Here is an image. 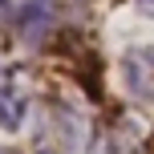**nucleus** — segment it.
Returning <instances> with one entry per match:
<instances>
[{
  "mask_svg": "<svg viewBox=\"0 0 154 154\" xmlns=\"http://www.w3.org/2000/svg\"><path fill=\"white\" fill-rule=\"evenodd\" d=\"M85 154H146V138H142V126L130 114H114L109 122H101L93 130Z\"/></svg>",
  "mask_w": 154,
  "mask_h": 154,
  "instance_id": "f257e3e1",
  "label": "nucleus"
},
{
  "mask_svg": "<svg viewBox=\"0 0 154 154\" xmlns=\"http://www.w3.org/2000/svg\"><path fill=\"white\" fill-rule=\"evenodd\" d=\"M53 24H57V0H24V4H20V12L12 16V29L20 32L29 45H41V41H49Z\"/></svg>",
  "mask_w": 154,
  "mask_h": 154,
  "instance_id": "f03ea898",
  "label": "nucleus"
},
{
  "mask_svg": "<svg viewBox=\"0 0 154 154\" xmlns=\"http://www.w3.org/2000/svg\"><path fill=\"white\" fill-rule=\"evenodd\" d=\"M122 81H126V89H130L138 101H154V49L150 45L126 49V57H122Z\"/></svg>",
  "mask_w": 154,
  "mask_h": 154,
  "instance_id": "7ed1b4c3",
  "label": "nucleus"
},
{
  "mask_svg": "<svg viewBox=\"0 0 154 154\" xmlns=\"http://www.w3.org/2000/svg\"><path fill=\"white\" fill-rule=\"evenodd\" d=\"M29 114V93L12 73H0V130H20Z\"/></svg>",
  "mask_w": 154,
  "mask_h": 154,
  "instance_id": "20e7f679",
  "label": "nucleus"
},
{
  "mask_svg": "<svg viewBox=\"0 0 154 154\" xmlns=\"http://www.w3.org/2000/svg\"><path fill=\"white\" fill-rule=\"evenodd\" d=\"M138 4V12H146V16H154V0H134Z\"/></svg>",
  "mask_w": 154,
  "mask_h": 154,
  "instance_id": "39448f33",
  "label": "nucleus"
},
{
  "mask_svg": "<svg viewBox=\"0 0 154 154\" xmlns=\"http://www.w3.org/2000/svg\"><path fill=\"white\" fill-rule=\"evenodd\" d=\"M0 154H16V150H8V146H0Z\"/></svg>",
  "mask_w": 154,
  "mask_h": 154,
  "instance_id": "423d86ee",
  "label": "nucleus"
},
{
  "mask_svg": "<svg viewBox=\"0 0 154 154\" xmlns=\"http://www.w3.org/2000/svg\"><path fill=\"white\" fill-rule=\"evenodd\" d=\"M41 154H53V150H41Z\"/></svg>",
  "mask_w": 154,
  "mask_h": 154,
  "instance_id": "0eeeda50",
  "label": "nucleus"
}]
</instances>
